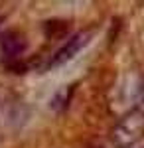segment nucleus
Returning <instances> with one entry per match:
<instances>
[{"mask_svg":"<svg viewBox=\"0 0 144 148\" xmlns=\"http://www.w3.org/2000/svg\"><path fill=\"white\" fill-rule=\"evenodd\" d=\"M142 132H144V116L142 114H130L112 130V140L119 146H128L142 136Z\"/></svg>","mask_w":144,"mask_h":148,"instance_id":"1","label":"nucleus"},{"mask_svg":"<svg viewBox=\"0 0 144 148\" xmlns=\"http://www.w3.org/2000/svg\"><path fill=\"white\" fill-rule=\"evenodd\" d=\"M22 49H24V44L20 42V38L16 34H6L4 36V40H2V51H4V56L16 57V56H20Z\"/></svg>","mask_w":144,"mask_h":148,"instance_id":"3","label":"nucleus"},{"mask_svg":"<svg viewBox=\"0 0 144 148\" xmlns=\"http://www.w3.org/2000/svg\"><path fill=\"white\" fill-rule=\"evenodd\" d=\"M89 38H91V34H89V32H79V34L71 36L65 44H63V46H61V47L56 51V53L51 56L49 63H47V69L59 67V65H63L65 61L73 59V57L77 56L79 51H81V49H83V47L89 44Z\"/></svg>","mask_w":144,"mask_h":148,"instance_id":"2","label":"nucleus"}]
</instances>
